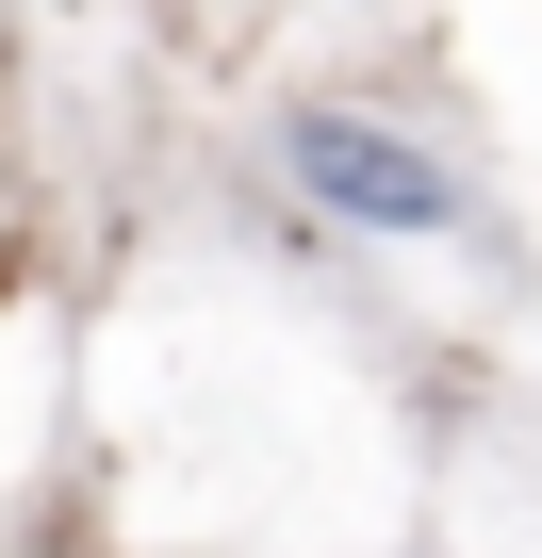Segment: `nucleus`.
<instances>
[{
	"mask_svg": "<svg viewBox=\"0 0 542 558\" xmlns=\"http://www.w3.org/2000/svg\"><path fill=\"white\" fill-rule=\"evenodd\" d=\"M297 181H313L329 214H362V230H444V214H460V181H444L427 148L362 132V116H297Z\"/></svg>",
	"mask_w": 542,
	"mask_h": 558,
	"instance_id": "nucleus-1",
	"label": "nucleus"
}]
</instances>
